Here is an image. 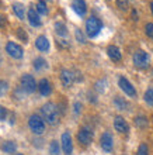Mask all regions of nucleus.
Returning a JSON list of instances; mask_svg holds the SVG:
<instances>
[{"mask_svg":"<svg viewBox=\"0 0 153 155\" xmlns=\"http://www.w3.org/2000/svg\"><path fill=\"white\" fill-rule=\"evenodd\" d=\"M41 111H42V116L46 120V123H49V124H56L59 121V109L55 106V103H45Z\"/></svg>","mask_w":153,"mask_h":155,"instance_id":"nucleus-1","label":"nucleus"},{"mask_svg":"<svg viewBox=\"0 0 153 155\" xmlns=\"http://www.w3.org/2000/svg\"><path fill=\"white\" fill-rule=\"evenodd\" d=\"M101 28H103V23H101L100 18H97L94 16L87 18V21H86V33H87V35L90 38L96 37L97 34L100 33Z\"/></svg>","mask_w":153,"mask_h":155,"instance_id":"nucleus-2","label":"nucleus"},{"mask_svg":"<svg viewBox=\"0 0 153 155\" xmlns=\"http://www.w3.org/2000/svg\"><path fill=\"white\" fill-rule=\"evenodd\" d=\"M28 127H30V130L37 135H41L45 131V123L38 114H32L31 117H30Z\"/></svg>","mask_w":153,"mask_h":155,"instance_id":"nucleus-3","label":"nucleus"},{"mask_svg":"<svg viewBox=\"0 0 153 155\" xmlns=\"http://www.w3.org/2000/svg\"><path fill=\"white\" fill-rule=\"evenodd\" d=\"M149 62H150V57L149 54L145 52V51H136V52L133 54V64L136 68H141V69H145L149 66Z\"/></svg>","mask_w":153,"mask_h":155,"instance_id":"nucleus-4","label":"nucleus"},{"mask_svg":"<svg viewBox=\"0 0 153 155\" xmlns=\"http://www.w3.org/2000/svg\"><path fill=\"white\" fill-rule=\"evenodd\" d=\"M20 83H21V87H23V90H24L25 93H32V92H35V87H38L35 83V79L30 74L23 75L20 79Z\"/></svg>","mask_w":153,"mask_h":155,"instance_id":"nucleus-5","label":"nucleus"},{"mask_svg":"<svg viewBox=\"0 0 153 155\" xmlns=\"http://www.w3.org/2000/svg\"><path fill=\"white\" fill-rule=\"evenodd\" d=\"M118 85H120V87H121L122 92H124L125 94H128L129 97H136V90H135V87L132 86V83H131L126 78H124V76L120 78Z\"/></svg>","mask_w":153,"mask_h":155,"instance_id":"nucleus-6","label":"nucleus"},{"mask_svg":"<svg viewBox=\"0 0 153 155\" xmlns=\"http://www.w3.org/2000/svg\"><path fill=\"white\" fill-rule=\"evenodd\" d=\"M6 52L10 55L11 58H14V59H20V58H23V48H21L18 44H16V42H13V41H10V42H7L6 44Z\"/></svg>","mask_w":153,"mask_h":155,"instance_id":"nucleus-7","label":"nucleus"},{"mask_svg":"<svg viewBox=\"0 0 153 155\" xmlns=\"http://www.w3.org/2000/svg\"><path fill=\"white\" fill-rule=\"evenodd\" d=\"M77 140L81 145H89L93 141V131L89 127H81L79 133H77Z\"/></svg>","mask_w":153,"mask_h":155,"instance_id":"nucleus-8","label":"nucleus"},{"mask_svg":"<svg viewBox=\"0 0 153 155\" xmlns=\"http://www.w3.org/2000/svg\"><path fill=\"white\" fill-rule=\"evenodd\" d=\"M76 81V75L69 69H62L61 71V82L65 87H70Z\"/></svg>","mask_w":153,"mask_h":155,"instance_id":"nucleus-9","label":"nucleus"},{"mask_svg":"<svg viewBox=\"0 0 153 155\" xmlns=\"http://www.w3.org/2000/svg\"><path fill=\"white\" fill-rule=\"evenodd\" d=\"M61 143H62V150L66 155H70L73 151V143H72V135L69 134L68 131H65L62 134V138H61Z\"/></svg>","mask_w":153,"mask_h":155,"instance_id":"nucleus-10","label":"nucleus"},{"mask_svg":"<svg viewBox=\"0 0 153 155\" xmlns=\"http://www.w3.org/2000/svg\"><path fill=\"white\" fill-rule=\"evenodd\" d=\"M100 144H101V148L105 152H111L114 147L113 135L110 134V133H103V135H101V138H100Z\"/></svg>","mask_w":153,"mask_h":155,"instance_id":"nucleus-11","label":"nucleus"},{"mask_svg":"<svg viewBox=\"0 0 153 155\" xmlns=\"http://www.w3.org/2000/svg\"><path fill=\"white\" fill-rule=\"evenodd\" d=\"M114 128H115L118 133H121V134H126L129 131L128 123L125 121L124 117H121V116H117V117L114 118Z\"/></svg>","mask_w":153,"mask_h":155,"instance_id":"nucleus-12","label":"nucleus"},{"mask_svg":"<svg viewBox=\"0 0 153 155\" xmlns=\"http://www.w3.org/2000/svg\"><path fill=\"white\" fill-rule=\"evenodd\" d=\"M72 8H73V12L76 13L77 16H80V17H83L86 14V12H87V7H86L84 0H73Z\"/></svg>","mask_w":153,"mask_h":155,"instance_id":"nucleus-13","label":"nucleus"},{"mask_svg":"<svg viewBox=\"0 0 153 155\" xmlns=\"http://www.w3.org/2000/svg\"><path fill=\"white\" fill-rule=\"evenodd\" d=\"M27 17H28V21H30V24H31L32 27H40V25H41L40 13L37 12L35 8H30Z\"/></svg>","mask_w":153,"mask_h":155,"instance_id":"nucleus-14","label":"nucleus"},{"mask_svg":"<svg viewBox=\"0 0 153 155\" xmlns=\"http://www.w3.org/2000/svg\"><path fill=\"white\" fill-rule=\"evenodd\" d=\"M35 47L40 49L41 52H46L49 51V40L46 38V35H40L35 40Z\"/></svg>","mask_w":153,"mask_h":155,"instance_id":"nucleus-15","label":"nucleus"},{"mask_svg":"<svg viewBox=\"0 0 153 155\" xmlns=\"http://www.w3.org/2000/svg\"><path fill=\"white\" fill-rule=\"evenodd\" d=\"M38 90L42 96H49L51 92H52V86L49 83L48 79H41L40 83H38Z\"/></svg>","mask_w":153,"mask_h":155,"instance_id":"nucleus-16","label":"nucleus"},{"mask_svg":"<svg viewBox=\"0 0 153 155\" xmlns=\"http://www.w3.org/2000/svg\"><path fill=\"white\" fill-rule=\"evenodd\" d=\"M107 54H108V57L113 59L114 62H118L121 61V51H120V48H118L117 45H110L108 48H107Z\"/></svg>","mask_w":153,"mask_h":155,"instance_id":"nucleus-17","label":"nucleus"},{"mask_svg":"<svg viewBox=\"0 0 153 155\" xmlns=\"http://www.w3.org/2000/svg\"><path fill=\"white\" fill-rule=\"evenodd\" d=\"M55 33H56L58 37H61L59 40H66V37H68V30H66V25H65L63 23H59V21L55 24Z\"/></svg>","mask_w":153,"mask_h":155,"instance_id":"nucleus-18","label":"nucleus"},{"mask_svg":"<svg viewBox=\"0 0 153 155\" xmlns=\"http://www.w3.org/2000/svg\"><path fill=\"white\" fill-rule=\"evenodd\" d=\"M114 106L117 107L118 110H126V109L129 107V104H128V102H126L124 97L117 96V97L114 99Z\"/></svg>","mask_w":153,"mask_h":155,"instance_id":"nucleus-19","label":"nucleus"},{"mask_svg":"<svg viewBox=\"0 0 153 155\" xmlns=\"http://www.w3.org/2000/svg\"><path fill=\"white\" fill-rule=\"evenodd\" d=\"M13 10L14 13L17 14V17L20 18V20H24V16H25V8L24 6L21 3H13Z\"/></svg>","mask_w":153,"mask_h":155,"instance_id":"nucleus-20","label":"nucleus"},{"mask_svg":"<svg viewBox=\"0 0 153 155\" xmlns=\"http://www.w3.org/2000/svg\"><path fill=\"white\" fill-rule=\"evenodd\" d=\"M2 150L7 154H14L17 150V144L14 141H6V143L2 145Z\"/></svg>","mask_w":153,"mask_h":155,"instance_id":"nucleus-21","label":"nucleus"},{"mask_svg":"<svg viewBox=\"0 0 153 155\" xmlns=\"http://www.w3.org/2000/svg\"><path fill=\"white\" fill-rule=\"evenodd\" d=\"M34 68H35L37 71H41L44 69V68H46V61H45L44 58H35L34 59Z\"/></svg>","mask_w":153,"mask_h":155,"instance_id":"nucleus-22","label":"nucleus"},{"mask_svg":"<svg viewBox=\"0 0 153 155\" xmlns=\"http://www.w3.org/2000/svg\"><path fill=\"white\" fill-rule=\"evenodd\" d=\"M49 154L51 155H59L61 154V148H59L58 141H52V143L49 144Z\"/></svg>","mask_w":153,"mask_h":155,"instance_id":"nucleus-23","label":"nucleus"},{"mask_svg":"<svg viewBox=\"0 0 153 155\" xmlns=\"http://www.w3.org/2000/svg\"><path fill=\"white\" fill-rule=\"evenodd\" d=\"M37 12L40 14H48V7H46V3L44 0H38L37 3Z\"/></svg>","mask_w":153,"mask_h":155,"instance_id":"nucleus-24","label":"nucleus"},{"mask_svg":"<svg viewBox=\"0 0 153 155\" xmlns=\"http://www.w3.org/2000/svg\"><path fill=\"white\" fill-rule=\"evenodd\" d=\"M135 126L139 127V128H143V127L148 126V118L145 116H138L135 117Z\"/></svg>","mask_w":153,"mask_h":155,"instance_id":"nucleus-25","label":"nucleus"},{"mask_svg":"<svg viewBox=\"0 0 153 155\" xmlns=\"http://www.w3.org/2000/svg\"><path fill=\"white\" fill-rule=\"evenodd\" d=\"M145 102L148 103V104H150V106H153V89L150 87V89H148L145 92Z\"/></svg>","mask_w":153,"mask_h":155,"instance_id":"nucleus-26","label":"nucleus"},{"mask_svg":"<svg viewBox=\"0 0 153 155\" xmlns=\"http://www.w3.org/2000/svg\"><path fill=\"white\" fill-rule=\"evenodd\" d=\"M138 155H149V148L145 143H142L138 148Z\"/></svg>","mask_w":153,"mask_h":155,"instance_id":"nucleus-27","label":"nucleus"},{"mask_svg":"<svg viewBox=\"0 0 153 155\" xmlns=\"http://www.w3.org/2000/svg\"><path fill=\"white\" fill-rule=\"evenodd\" d=\"M105 87H107V81L105 79H101L100 82L96 83V90H98V92H104Z\"/></svg>","mask_w":153,"mask_h":155,"instance_id":"nucleus-28","label":"nucleus"},{"mask_svg":"<svg viewBox=\"0 0 153 155\" xmlns=\"http://www.w3.org/2000/svg\"><path fill=\"white\" fill-rule=\"evenodd\" d=\"M17 35H18L20 40L24 41V42H28V35H27V33H25L23 28H17Z\"/></svg>","mask_w":153,"mask_h":155,"instance_id":"nucleus-29","label":"nucleus"},{"mask_svg":"<svg viewBox=\"0 0 153 155\" xmlns=\"http://www.w3.org/2000/svg\"><path fill=\"white\" fill-rule=\"evenodd\" d=\"M8 89V83L6 81H0V96H4Z\"/></svg>","mask_w":153,"mask_h":155,"instance_id":"nucleus-30","label":"nucleus"},{"mask_svg":"<svg viewBox=\"0 0 153 155\" xmlns=\"http://www.w3.org/2000/svg\"><path fill=\"white\" fill-rule=\"evenodd\" d=\"M75 35H76V40L79 41V42H81V44L86 42V38H84V35H83V33H81V30L77 28L76 31H75Z\"/></svg>","mask_w":153,"mask_h":155,"instance_id":"nucleus-31","label":"nucleus"},{"mask_svg":"<svg viewBox=\"0 0 153 155\" xmlns=\"http://www.w3.org/2000/svg\"><path fill=\"white\" fill-rule=\"evenodd\" d=\"M145 31H146V35L150 38H153V23H148L145 25Z\"/></svg>","mask_w":153,"mask_h":155,"instance_id":"nucleus-32","label":"nucleus"},{"mask_svg":"<svg viewBox=\"0 0 153 155\" xmlns=\"http://www.w3.org/2000/svg\"><path fill=\"white\" fill-rule=\"evenodd\" d=\"M6 116H7V109L3 106H0V121L2 120H4L6 118Z\"/></svg>","mask_w":153,"mask_h":155,"instance_id":"nucleus-33","label":"nucleus"},{"mask_svg":"<svg viewBox=\"0 0 153 155\" xmlns=\"http://www.w3.org/2000/svg\"><path fill=\"white\" fill-rule=\"evenodd\" d=\"M6 25H7V18H6V16L0 14V28H4Z\"/></svg>","mask_w":153,"mask_h":155,"instance_id":"nucleus-34","label":"nucleus"},{"mask_svg":"<svg viewBox=\"0 0 153 155\" xmlns=\"http://www.w3.org/2000/svg\"><path fill=\"white\" fill-rule=\"evenodd\" d=\"M80 109H81V104L80 103H76V104H75V113L79 114V113H80Z\"/></svg>","mask_w":153,"mask_h":155,"instance_id":"nucleus-35","label":"nucleus"},{"mask_svg":"<svg viewBox=\"0 0 153 155\" xmlns=\"http://www.w3.org/2000/svg\"><path fill=\"white\" fill-rule=\"evenodd\" d=\"M117 3H118V6H120V8H122V10H125V8H126V3H125V2H121V0H118Z\"/></svg>","mask_w":153,"mask_h":155,"instance_id":"nucleus-36","label":"nucleus"},{"mask_svg":"<svg viewBox=\"0 0 153 155\" xmlns=\"http://www.w3.org/2000/svg\"><path fill=\"white\" fill-rule=\"evenodd\" d=\"M132 17H133V20H138V13L135 12V10L132 12Z\"/></svg>","mask_w":153,"mask_h":155,"instance_id":"nucleus-37","label":"nucleus"},{"mask_svg":"<svg viewBox=\"0 0 153 155\" xmlns=\"http://www.w3.org/2000/svg\"><path fill=\"white\" fill-rule=\"evenodd\" d=\"M150 8H152V13H153V2L150 3Z\"/></svg>","mask_w":153,"mask_h":155,"instance_id":"nucleus-38","label":"nucleus"},{"mask_svg":"<svg viewBox=\"0 0 153 155\" xmlns=\"http://www.w3.org/2000/svg\"><path fill=\"white\" fill-rule=\"evenodd\" d=\"M2 61H3V59H2V57H0V66H2Z\"/></svg>","mask_w":153,"mask_h":155,"instance_id":"nucleus-39","label":"nucleus"},{"mask_svg":"<svg viewBox=\"0 0 153 155\" xmlns=\"http://www.w3.org/2000/svg\"><path fill=\"white\" fill-rule=\"evenodd\" d=\"M17 155H23V154H17Z\"/></svg>","mask_w":153,"mask_h":155,"instance_id":"nucleus-40","label":"nucleus"}]
</instances>
